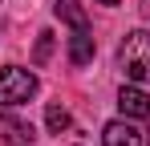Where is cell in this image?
<instances>
[{"label":"cell","mask_w":150,"mask_h":146,"mask_svg":"<svg viewBox=\"0 0 150 146\" xmlns=\"http://www.w3.org/2000/svg\"><path fill=\"white\" fill-rule=\"evenodd\" d=\"M69 61L73 65H89L93 61V37H89V28H73V37H69Z\"/></svg>","instance_id":"5b68a950"},{"label":"cell","mask_w":150,"mask_h":146,"mask_svg":"<svg viewBox=\"0 0 150 146\" xmlns=\"http://www.w3.org/2000/svg\"><path fill=\"white\" fill-rule=\"evenodd\" d=\"M118 65L130 81H150V33L146 28H134L118 49Z\"/></svg>","instance_id":"6da1fadb"},{"label":"cell","mask_w":150,"mask_h":146,"mask_svg":"<svg viewBox=\"0 0 150 146\" xmlns=\"http://www.w3.org/2000/svg\"><path fill=\"white\" fill-rule=\"evenodd\" d=\"M118 110H122V118H150V97H146V89H138V85H122V94H118Z\"/></svg>","instance_id":"277c9868"},{"label":"cell","mask_w":150,"mask_h":146,"mask_svg":"<svg viewBox=\"0 0 150 146\" xmlns=\"http://www.w3.org/2000/svg\"><path fill=\"white\" fill-rule=\"evenodd\" d=\"M93 4H122V0H93Z\"/></svg>","instance_id":"9c48e42d"},{"label":"cell","mask_w":150,"mask_h":146,"mask_svg":"<svg viewBox=\"0 0 150 146\" xmlns=\"http://www.w3.org/2000/svg\"><path fill=\"white\" fill-rule=\"evenodd\" d=\"M101 146H142V134L130 118H114L101 130Z\"/></svg>","instance_id":"3957f363"},{"label":"cell","mask_w":150,"mask_h":146,"mask_svg":"<svg viewBox=\"0 0 150 146\" xmlns=\"http://www.w3.org/2000/svg\"><path fill=\"white\" fill-rule=\"evenodd\" d=\"M49 37H53V33H41V45H37V61H45V57H49Z\"/></svg>","instance_id":"ba28073f"},{"label":"cell","mask_w":150,"mask_h":146,"mask_svg":"<svg viewBox=\"0 0 150 146\" xmlns=\"http://www.w3.org/2000/svg\"><path fill=\"white\" fill-rule=\"evenodd\" d=\"M37 94V73L21 65H4L0 69V106H25Z\"/></svg>","instance_id":"7a4b0ae2"},{"label":"cell","mask_w":150,"mask_h":146,"mask_svg":"<svg viewBox=\"0 0 150 146\" xmlns=\"http://www.w3.org/2000/svg\"><path fill=\"white\" fill-rule=\"evenodd\" d=\"M45 122H49V130H53V134L69 130V114H65L61 106H49V110H45Z\"/></svg>","instance_id":"52a82bcc"},{"label":"cell","mask_w":150,"mask_h":146,"mask_svg":"<svg viewBox=\"0 0 150 146\" xmlns=\"http://www.w3.org/2000/svg\"><path fill=\"white\" fill-rule=\"evenodd\" d=\"M53 12H57L61 21L69 24V28H89V16H85V8H81V4H73V0H57V4H53Z\"/></svg>","instance_id":"8992f818"}]
</instances>
